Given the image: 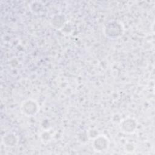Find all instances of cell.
Segmentation results:
<instances>
[{
    "label": "cell",
    "mask_w": 155,
    "mask_h": 155,
    "mask_svg": "<svg viewBox=\"0 0 155 155\" xmlns=\"http://www.w3.org/2000/svg\"><path fill=\"white\" fill-rule=\"evenodd\" d=\"M17 138L13 134H8L4 136L2 138V142L7 147H13L17 143Z\"/></svg>",
    "instance_id": "obj_5"
},
{
    "label": "cell",
    "mask_w": 155,
    "mask_h": 155,
    "mask_svg": "<svg viewBox=\"0 0 155 155\" xmlns=\"http://www.w3.org/2000/svg\"><path fill=\"white\" fill-rule=\"evenodd\" d=\"M120 130L127 134H131L135 132L137 128V122L132 118L123 119L120 123Z\"/></svg>",
    "instance_id": "obj_4"
},
{
    "label": "cell",
    "mask_w": 155,
    "mask_h": 155,
    "mask_svg": "<svg viewBox=\"0 0 155 155\" xmlns=\"http://www.w3.org/2000/svg\"><path fill=\"white\" fill-rule=\"evenodd\" d=\"M105 33L108 37L117 38L122 33V26L116 21H111L105 25Z\"/></svg>",
    "instance_id": "obj_2"
},
{
    "label": "cell",
    "mask_w": 155,
    "mask_h": 155,
    "mask_svg": "<svg viewBox=\"0 0 155 155\" xmlns=\"http://www.w3.org/2000/svg\"><path fill=\"white\" fill-rule=\"evenodd\" d=\"M109 140L105 135H99L95 137L93 140V146L95 151H103L108 148Z\"/></svg>",
    "instance_id": "obj_3"
},
{
    "label": "cell",
    "mask_w": 155,
    "mask_h": 155,
    "mask_svg": "<svg viewBox=\"0 0 155 155\" xmlns=\"http://www.w3.org/2000/svg\"><path fill=\"white\" fill-rule=\"evenodd\" d=\"M21 112L28 116H33L37 114L39 107L36 102L32 99H27L24 101L21 107Z\"/></svg>",
    "instance_id": "obj_1"
}]
</instances>
